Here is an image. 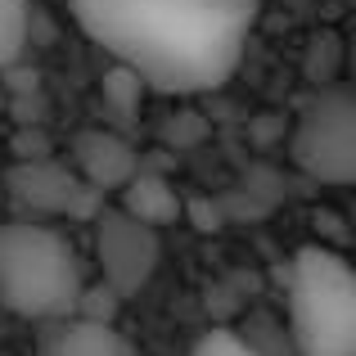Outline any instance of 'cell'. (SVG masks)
<instances>
[{
  "instance_id": "1",
  "label": "cell",
  "mask_w": 356,
  "mask_h": 356,
  "mask_svg": "<svg viewBox=\"0 0 356 356\" xmlns=\"http://www.w3.org/2000/svg\"><path fill=\"white\" fill-rule=\"evenodd\" d=\"M261 0H72L77 27L145 90L199 95L239 68Z\"/></svg>"
},
{
  "instance_id": "2",
  "label": "cell",
  "mask_w": 356,
  "mask_h": 356,
  "mask_svg": "<svg viewBox=\"0 0 356 356\" xmlns=\"http://www.w3.org/2000/svg\"><path fill=\"white\" fill-rule=\"evenodd\" d=\"M86 275L68 239L45 221H5L0 226V307L27 321L72 316Z\"/></svg>"
},
{
  "instance_id": "3",
  "label": "cell",
  "mask_w": 356,
  "mask_h": 356,
  "mask_svg": "<svg viewBox=\"0 0 356 356\" xmlns=\"http://www.w3.org/2000/svg\"><path fill=\"white\" fill-rule=\"evenodd\" d=\"M293 356H356V280L334 248L307 243L289 266Z\"/></svg>"
},
{
  "instance_id": "4",
  "label": "cell",
  "mask_w": 356,
  "mask_h": 356,
  "mask_svg": "<svg viewBox=\"0 0 356 356\" xmlns=\"http://www.w3.org/2000/svg\"><path fill=\"white\" fill-rule=\"evenodd\" d=\"M293 163L321 185L356 181V104L352 90H321L293 122Z\"/></svg>"
},
{
  "instance_id": "5",
  "label": "cell",
  "mask_w": 356,
  "mask_h": 356,
  "mask_svg": "<svg viewBox=\"0 0 356 356\" xmlns=\"http://www.w3.org/2000/svg\"><path fill=\"white\" fill-rule=\"evenodd\" d=\"M90 230H95V261H99V275H104V289H113L122 302L136 298L163 261L158 230L127 217L122 208H99Z\"/></svg>"
},
{
  "instance_id": "6",
  "label": "cell",
  "mask_w": 356,
  "mask_h": 356,
  "mask_svg": "<svg viewBox=\"0 0 356 356\" xmlns=\"http://www.w3.org/2000/svg\"><path fill=\"white\" fill-rule=\"evenodd\" d=\"M9 199L18 208L36 212V217H72V221H95V212L104 208V194L90 190L72 167L45 158H18L5 176Z\"/></svg>"
},
{
  "instance_id": "7",
  "label": "cell",
  "mask_w": 356,
  "mask_h": 356,
  "mask_svg": "<svg viewBox=\"0 0 356 356\" xmlns=\"http://www.w3.org/2000/svg\"><path fill=\"white\" fill-rule=\"evenodd\" d=\"M41 356H140L136 343L113 321H86V316H59L41 330Z\"/></svg>"
},
{
  "instance_id": "8",
  "label": "cell",
  "mask_w": 356,
  "mask_h": 356,
  "mask_svg": "<svg viewBox=\"0 0 356 356\" xmlns=\"http://www.w3.org/2000/svg\"><path fill=\"white\" fill-rule=\"evenodd\" d=\"M72 158H77L72 172H77L90 190H99V194H118L122 185L136 176V167H140L136 149H131L122 136H113V131H81Z\"/></svg>"
},
{
  "instance_id": "9",
  "label": "cell",
  "mask_w": 356,
  "mask_h": 356,
  "mask_svg": "<svg viewBox=\"0 0 356 356\" xmlns=\"http://www.w3.org/2000/svg\"><path fill=\"white\" fill-rule=\"evenodd\" d=\"M118 199H122L118 208L127 212V217L145 221V226H154V230L181 217V194L172 190V181H167L163 172H145V167H136V176L118 190Z\"/></svg>"
},
{
  "instance_id": "10",
  "label": "cell",
  "mask_w": 356,
  "mask_h": 356,
  "mask_svg": "<svg viewBox=\"0 0 356 356\" xmlns=\"http://www.w3.org/2000/svg\"><path fill=\"white\" fill-rule=\"evenodd\" d=\"M27 32H32V14L27 0H0V72L23 54Z\"/></svg>"
},
{
  "instance_id": "11",
  "label": "cell",
  "mask_w": 356,
  "mask_h": 356,
  "mask_svg": "<svg viewBox=\"0 0 356 356\" xmlns=\"http://www.w3.org/2000/svg\"><path fill=\"white\" fill-rule=\"evenodd\" d=\"M190 356H266L252 339H243L239 330H208L199 343H194Z\"/></svg>"
},
{
  "instance_id": "12",
  "label": "cell",
  "mask_w": 356,
  "mask_h": 356,
  "mask_svg": "<svg viewBox=\"0 0 356 356\" xmlns=\"http://www.w3.org/2000/svg\"><path fill=\"white\" fill-rule=\"evenodd\" d=\"M104 95L113 99V104L122 108V113H136V108H140V95H145V81H140L131 68H122V63H113V68L104 72Z\"/></svg>"
}]
</instances>
